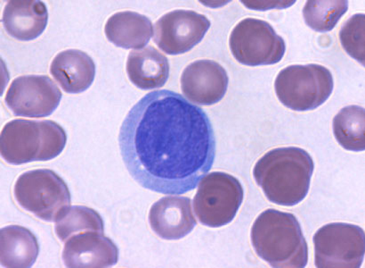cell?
<instances>
[{
	"label": "cell",
	"instance_id": "6da1fadb",
	"mask_svg": "<svg viewBox=\"0 0 365 268\" xmlns=\"http://www.w3.org/2000/svg\"><path fill=\"white\" fill-rule=\"evenodd\" d=\"M125 167L143 188L166 195L191 192L209 173L217 142L207 114L180 93L143 96L121 124Z\"/></svg>",
	"mask_w": 365,
	"mask_h": 268
},
{
	"label": "cell",
	"instance_id": "7a4b0ae2",
	"mask_svg": "<svg viewBox=\"0 0 365 268\" xmlns=\"http://www.w3.org/2000/svg\"><path fill=\"white\" fill-rule=\"evenodd\" d=\"M314 169L312 157L298 147L270 150L254 167L253 177L270 202L298 205L309 192Z\"/></svg>",
	"mask_w": 365,
	"mask_h": 268
},
{
	"label": "cell",
	"instance_id": "3957f363",
	"mask_svg": "<svg viewBox=\"0 0 365 268\" xmlns=\"http://www.w3.org/2000/svg\"><path fill=\"white\" fill-rule=\"evenodd\" d=\"M257 255L272 267L303 268L309 262V246L294 214L267 209L250 232Z\"/></svg>",
	"mask_w": 365,
	"mask_h": 268
},
{
	"label": "cell",
	"instance_id": "277c9868",
	"mask_svg": "<svg viewBox=\"0 0 365 268\" xmlns=\"http://www.w3.org/2000/svg\"><path fill=\"white\" fill-rule=\"evenodd\" d=\"M64 129L50 120L14 119L9 121L0 135V152L12 166L56 159L66 148Z\"/></svg>",
	"mask_w": 365,
	"mask_h": 268
},
{
	"label": "cell",
	"instance_id": "5b68a950",
	"mask_svg": "<svg viewBox=\"0 0 365 268\" xmlns=\"http://www.w3.org/2000/svg\"><path fill=\"white\" fill-rule=\"evenodd\" d=\"M334 88L331 71L317 64L285 67L274 82L279 101L298 112L314 110L323 105L330 98Z\"/></svg>",
	"mask_w": 365,
	"mask_h": 268
},
{
	"label": "cell",
	"instance_id": "8992f818",
	"mask_svg": "<svg viewBox=\"0 0 365 268\" xmlns=\"http://www.w3.org/2000/svg\"><path fill=\"white\" fill-rule=\"evenodd\" d=\"M14 196L21 209L49 223L56 222L71 202L66 182L49 169L21 174L14 184Z\"/></svg>",
	"mask_w": 365,
	"mask_h": 268
},
{
	"label": "cell",
	"instance_id": "52a82bcc",
	"mask_svg": "<svg viewBox=\"0 0 365 268\" xmlns=\"http://www.w3.org/2000/svg\"><path fill=\"white\" fill-rule=\"evenodd\" d=\"M243 199L245 189L237 178L224 172H213L199 184L193 209L200 224L222 227L235 219Z\"/></svg>",
	"mask_w": 365,
	"mask_h": 268
},
{
	"label": "cell",
	"instance_id": "ba28073f",
	"mask_svg": "<svg viewBox=\"0 0 365 268\" xmlns=\"http://www.w3.org/2000/svg\"><path fill=\"white\" fill-rule=\"evenodd\" d=\"M235 59L248 66H272L284 59V39L267 21L245 18L236 24L229 38Z\"/></svg>",
	"mask_w": 365,
	"mask_h": 268
},
{
	"label": "cell",
	"instance_id": "9c48e42d",
	"mask_svg": "<svg viewBox=\"0 0 365 268\" xmlns=\"http://www.w3.org/2000/svg\"><path fill=\"white\" fill-rule=\"evenodd\" d=\"M314 264L319 268H359L365 252L362 227L331 223L321 227L313 238Z\"/></svg>",
	"mask_w": 365,
	"mask_h": 268
},
{
	"label": "cell",
	"instance_id": "30bf717a",
	"mask_svg": "<svg viewBox=\"0 0 365 268\" xmlns=\"http://www.w3.org/2000/svg\"><path fill=\"white\" fill-rule=\"evenodd\" d=\"M62 99L57 85L46 75H23L12 81L5 103L14 116L41 118L51 116Z\"/></svg>",
	"mask_w": 365,
	"mask_h": 268
},
{
	"label": "cell",
	"instance_id": "8fae6325",
	"mask_svg": "<svg viewBox=\"0 0 365 268\" xmlns=\"http://www.w3.org/2000/svg\"><path fill=\"white\" fill-rule=\"evenodd\" d=\"M210 25L209 18L195 11H171L156 21L153 41L163 52L181 55L202 41Z\"/></svg>",
	"mask_w": 365,
	"mask_h": 268
},
{
	"label": "cell",
	"instance_id": "7c38bea8",
	"mask_svg": "<svg viewBox=\"0 0 365 268\" xmlns=\"http://www.w3.org/2000/svg\"><path fill=\"white\" fill-rule=\"evenodd\" d=\"M181 89L185 98L196 105L210 106L224 99L229 78L227 71L216 61L197 60L185 68Z\"/></svg>",
	"mask_w": 365,
	"mask_h": 268
},
{
	"label": "cell",
	"instance_id": "4fadbf2b",
	"mask_svg": "<svg viewBox=\"0 0 365 268\" xmlns=\"http://www.w3.org/2000/svg\"><path fill=\"white\" fill-rule=\"evenodd\" d=\"M62 257L67 267H110L119 260V249L103 232L89 230L71 236Z\"/></svg>",
	"mask_w": 365,
	"mask_h": 268
},
{
	"label": "cell",
	"instance_id": "5bb4252c",
	"mask_svg": "<svg viewBox=\"0 0 365 268\" xmlns=\"http://www.w3.org/2000/svg\"><path fill=\"white\" fill-rule=\"evenodd\" d=\"M148 220L155 234L167 241L185 237L197 224L191 199L181 196L159 199L150 209Z\"/></svg>",
	"mask_w": 365,
	"mask_h": 268
},
{
	"label": "cell",
	"instance_id": "9a60e30c",
	"mask_svg": "<svg viewBox=\"0 0 365 268\" xmlns=\"http://www.w3.org/2000/svg\"><path fill=\"white\" fill-rule=\"evenodd\" d=\"M48 21V7L38 0L9 1L3 12L4 28L11 37L20 41H31L39 37Z\"/></svg>",
	"mask_w": 365,
	"mask_h": 268
},
{
	"label": "cell",
	"instance_id": "2e32d148",
	"mask_svg": "<svg viewBox=\"0 0 365 268\" xmlns=\"http://www.w3.org/2000/svg\"><path fill=\"white\" fill-rule=\"evenodd\" d=\"M50 74L70 94H78L91 87L96 77V64L88 54L80 49H67L57 54L50 66Z\"/></svg>",
	"mask_w": 365,
	"mask_h": 268
},
{
	"label": "cell",
	"instance_id": "e0dca14e",
	"mask_svg": "<svg viewBox=\"0 0 365 268\" xmlns=\"http://www.w3.org/2000/svg\"><path fill=\"white\" fill-rule=\"evenodd\" d=\"M126 69L132 84L144 91L163 87L170 77L169 60L152 46L131 51Z\"/></svg>",
	"mask_w": 365,
	"mask_h": 268
},
{
	"label": "cell",
	"instance_id": "ac0fdd59",
	"mask_svg": "<svg viewBox=\"0 0 365 268\" xmlns=\"http://www.w3.org/2000/svg\"><path fill=\"white\" fill-rule=\"evenodd\" d=\"M105 32L108 41L119 48L142 49L151 41L153 25L144 14L123 11L109 17Z\"/></svg>",
	"mask_w": 365,
	"mask_h": 268
},
{
	"label": "cell",
	"instance_id": "d6986e66",
	"mask_svg": "<svg viewBox=\"0 0 365 268\" xmlns=\"http://www.w3.org/2000/svg\"><path fill=\"white\" fill-rule=\"evenodd\" d=\"M37 238L26 227L9 225L0 231V261L9 268H29L38 259Z\"/></svg>",
	"mask_w": 365,
	"mask_h": 268
},
{
	"label": "cell",
	"instance_id": "ffe728a7",
	"mask_svg": "<svg viewBox=\"0 0 365 268\" xmlns=\"http://www.w3.org/2000/svg\"><path fill=\"white\" fill-rule=\"evenodd\" d=\"M334 134L339 145L349 152L365 149V110L363 106L343 107L334 118Z\"/></svg>",
	"mask_w": 365,
	"mask_h": 268
},
{
	"label": "cell",
	"instance_id": "44dd1931",
	"mask_svg": "<svg viewBox=\"0 0 365 268\" xmlns=\"http://www.w3.org/2000/svg\"><path fill=\"white\" fill-rule=\"evenodd\" d=\"M56 234L60 241L68 239L84 231H105L103 218L98 212L85 206L68 207L57 217Z\"/></svg>",
	"mask_w": 365,
	"mask_h": 268
},
{
	"label": "cell",
	"instance_id": "7402d4cb",
	"mask_svg": "<svg viewBox=\"0 0 365 268\" xmlns=\"http://www.w3.org/2000/svg\"><path fill=\"white\" fill-rule=\"evenodd\" d=\"M348 9V1L310 0L304 6L303 16L307 26L312 30L327 32L334 30Z\"/></svg>",
	"mask_w": 365,
	"mask_h": 268
},
{
	"label": "cell",
	"instance_id": "603a6c76",
	"mask_svg": "<svg viewBox=\"0 0 365 268\" xmlns=\"http://www.w3.org/2000/svg\"><path fill=\"white\" fill-rule=\"evenodd\" d=\"M342 48L352 59L365 62V14H356L342 25L339 31Z\"/></svg>",
	"mask_w": 365,
	"mask_h": 268
}]
</instances>
